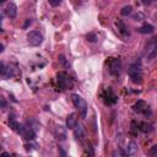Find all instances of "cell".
Returning a JSON list of instances; mask_svg holds the SVG:
<instances>
[{
	"instance_id": "cell-18",
	"label": "cell",
	"mask_w": 157,
	"mask_h": 157,
	"mask_svg": "<svg viewBox=\"0 0 157 157\" xmlns=\"http://www.w3.org/2000/svg\"><path fill=\"white\" fill-rule=\"evenodd\" d=\"M9 125H10V128H11L12 130H15V132H19V129H20V127H21V124L17 123L14 118L9 119Z\"/></svg>"
},
{
	"instance_id": "cell-23",
	"label": "cell",
	"mask_w": 157,
	"mask_h": 157,
	"mask_svg": "<svg viewBox=\"0 0 157 157\" xmlns=\"http://www.w3.org/2000/svg\"><path fill=\"white\" fill-rule=\"evenodd\" d=\"M134 20H135V21H141V20H144V14H141V12L136 14V15L134 16Z\"/></svg>"
},
{
	"instance_id": "cell-27",
	"label": "cell",
	"mask_w": 157,
	"mask_h": 157,
	"mask_svg": "<svg viewBox=\"0 0 157 157\" xmlns=\"http://www.w3.org/2000/svg\"><path fill=\"white\" fill-rule=\"evenodd\" d=\"M5 108H6V102H5V98H1V109L4 111Z\"/></svg>"
},
{
	"instance_id": "cell-10",
	"label": "cell",
	"mask_w": 157,
	"mask_h": 157,
	"mask_svg": "<svg viewBox=\"0 0 157 157\" xmlns=\"http://www.w3.org/2000/svg\"><path fill=\"white\" fill-rule=\"evenodd\" d=\"M54 134H55V138L58 140H65L66 139V130H65V128H63L61 125L55 127Z\"/></svg>"
},
{
	"instance_id": "cell-22",
	"label": "cell",
	"mask_w": 157,
	"mask_h": 157,
	"mask_svg": "<svg viewBox=\"0 0 157 157\" xmlns=\"http://www.w3.org/2000/svg\"><path fill=\"white\" fill-rule=\"evenodd\" d=\"M48 1L52 6H59V5L61 4V0H48Z\"/></svg>"
},
{
	"instance_id": "cell-11",
	"label": "cell",
	"mask_w": 157,
	"mask_h": 157,
	"mask_svg": "<svg viewBox=\"0 0 157 157\" xmlns=\"http://www.w3.org/2000/svg\"><path fill=\"white\" fill-rule=\"evenodd\" d=\"M5 12H6V15H8L10 19H14L17 15V6L15 4H12V3L9 4L8 8L5 9Z\"/></svg>"
},
{
	"instance_id": "cell-16",
	"label": "cell",
	"mask_w": 157,
	"mask_h": 157,
	"mask_svg": "<svg viewBox=\"0 0 157 157\" xmlns=\"http://www.w3.org/2000/svg\"><path fill=\"white\" fill-rule=\"evenodd\" d=\"M145 108H146V103L144 101H141V99H140V101H138L133 106V109H134L135 112H144Z\"/></svg>"
},
{
	"instance_id": "cell-28",
	"label": "cell",
	"mask_w": 157,
	"mask_h": 157,
	"mask_svg": "<svg viewBox=\"0 0 157 157\" xmlns=\"http://www.w3.org/2000/svg\"><path fill=\"white\" fill-rule=\"evenodd\" d=\"M152 1H154V0H143V3H144L145 5H150Z\"/></svg>"
},
{
	"instance_id": "cell-15",
	"label": "cell",
	"mask_w": 157,
	"mask_h": 157,
	"mask_svg": "<svg viewBox=\"0 0 157 157\" xmlns=\"http://www.w3.org/2000/svg\"><path fill=\"white\" fill-rule=\"evenodd\" d=\"M116 25H117V27H118V30H119V32L122 33V34H124V36L129 34V32H128V28H127V26H125V23L123 22L122 20H118L117 22H116Z\"/></svg>"
},
{
	"instance_id": "cell-17",
	"label": "cell",
	"mask_w": 157,
	"mask_h": 157,
	"mask_svg": "<svg viewBox=\"0 0 157 157\" xmlns=\"http://www.w3.org/2000/svg\"><path fill=\"white\" fill-rule=\"evenodd\" d=\"M136 152H138V145L135 144L134 141H132V143H129L127 154H128V155H135Z\"/></svg>"
},
{
	"instance_id": "cell-31",
	"label": "cell",
	"mask_w": 157,
	"mask_h": 157,
	"mask_svg": "<svg viewBox=\"0 0 157 157\" xmlns=\"http://www.w3.org/2000/svg\"><path fill=\"white\" fill-rule=\"evenodd\" d=\"M156 17H157V15H156Z\"/></svg>"
},
{
	"instance_id": "cell-4",
	"label": "cell",
	"mask_w": 157,
	"mask_h": 157,
	"mask_svg": "<svg viewBox=\"0 0 157 157\" xmlns=\"http://www.w3.org/2000/svg\"><path fill=\"white\" fill-rule=\"evenodd\" d=\"M129 75H130V78L134 83H140L143 82V74H141V66L135 64V65H132L129 69Z\"/></svg>"
},
{
	"instance_id": "cell-25",
	"label": "cell",
	"mask_w": 157,
	"mask_h": 157,
	"mask_svg": "<svg viewBox=\"0 0 157 157\" xmlns=\"http://www.w3.org/2000/svg\"><path fill=\"white\" fill-rule=\"evenodd\" d=\"M31 23H32V20H31V19H27V20L25 21V23H23V28H27V27H30Z\"/></svg>"
},
{
	"instance_id": "cell-12",
	"label": "cell",
	"mask_w": 157,
	"mask_h": 157,
	"mask_svg": "<svg viewBox=\"0 0 157 157\" xmlns=\"http://www.w3.org/2000/svg\"><path fill=\"white\" fill-rule=\"evenodd\" d=\"M154 31H155V27L152 25H150V23H145L139 28V32L141 34H151Z\"/></svg>"
},
{
	"instance_id": "cell-20",
	"label": "cell",
	"mask_w": 157,
	"mask_h": 157,
	"mask_svg": "<svg viewBox=\"0 0 157 157\" xmlns=\"http://www.w3.org/2000/svg\"><path fill=\"white\" fill-rule=\"evenodd\" d=\"M86 39L88 42H91V43H95V42H97V34L93 33V32L88 33V34H86Z\"/></svg>"
},
{
	"instance_id": "cell-21",
	"label": "cell",
	"mask_w": 157,
	"mask_h": 157,
	"mask_svg": "<svg viewBox=\"0 0 157 157\" xmlns=\"http://www.w3.org/2000/svg\"><path fill=\"white\" fill-rule=\"evenodd\" d=\"M59 61L61 63V65L64 66V67H70V64L66 61V59H65L64 55H59Z\"/></svg>"
},
{
	"instance_id": "cell-14",
	"label": "cell",
	"mask_w": 157,
	"mask_h": 157,
	"mask_svg": "<svg viewBox=\"0 0 157 157\" xmlns=\"http://www.w3.org/2000/svg\"><path fill=\"white\" fill-rule=\"evenodd\" d=\"M139 129L141 130L143 133H151L154 130V127L151 125L150 123H146V122H143L139 124Z\"/></svg>"
},
{
	"instance_id": "cell-5",
	"label": "cell",
	"mask_w": 157,
	"mask_h": 157,
	"mask_svg": "<svg viewBox=\"0 0 157 157\" xmlns=\"http://www.w3.org/2000/svg\"><path fill=\"white\" fill-rule=\"evenodd\" d=\"M27 41L31 45L37 47L43 42V34H42L41 32H38V31H31V32L27 34Z\"/></svg>"
},
{
	"instance_id": "cell-24",
	"label": "cell",
	"mask_w": 157,
	"mask_h": 157,
	"mask_svg": "<svg viewBox=\"0 0 157 157\" xmlns=\"http://www.w3.org/2000/svg\"><path fill=\"white\" fill-rule=\"evenodd\" d=\"M150 155H151V156H156V155H157V145H155V146H152V147H151Z\"/></svg>"
},
{
	"instance_id": "cell-6",
	"label": "cell",
	"mask_w": 157,
	"mask_h": 157,
	"mask_svg": "<svg viewBox=\"0 0 157 157\" xmlns=\"http://www.w3.org/2000/svg\"><path fill=\"white\" fill-rule=\"evenodd\" d=\"M122 69V61L119 58H111L109 60V72L112 75H118Z\"/></svg>"
},
{
	"instance_id": "cell-7",
	"label": "cell",
	"mask_w": 157,
	"mask_h": 157,
	"mask_svg": "<svg viewBox=\"0 0 157 157\" xmlns=\"http://www.w3.org/2000/svg\"><path fill=\"white\" fill-rule=\"evenodd\" d=\"M17 133H20L21 135H22L25 140H30V141H31V140H33V139H34V136H36V132H34V129H32L31 127H30V128H25L23 125H21Z\"/></svg>"
},
{
	"instance_id": "cell-13",
	"label": "cell",
	"mask_w": 157,
	"mask_h": 157,
	"mask_svg": "<svg viewBox=\"0 0 157 157\" xmlns=\"http://www.w3.org/2000/svg\"><path fill=\"white\" fill-rule=\"evenodd\" d=\"M74 134L77 140L83 139V136H85V130H83V127L81 124H76V127L74 128Z\"/></svg>"
},
{
	"instance_id": "cell-29",
	"label": "cell",
	"mask_w": 157,
	"mask_h": 157,
	"mask_svg": "<svg viewBox=\"0 0 157 157\" xmlns=\"http://www.w3.org/2000/svg\"><path fill=\"white\" fill-rule=\"evenodd\" d=\"M0 52H1V53L4 52V44H0Z\"/></svg>"
},
{
	"instance_id": "cell-8",
	"label": "cell",
	"mask_w": 157,
	"mask_h": 157,
	"mask_svg": "<svg viewBox=\"0 0 157 157\" xmlns=\"http://www.w3.org/2000/svg\"><path fill=\"white\" fill-rule=\"evenodd\" d=\"M103 98H104V103L106 104H113V103L117 102V97H116V95L113 93V91L111 90V88H108V90L104 92Z\"/></svg>"
},
{
	"instance_id": "cell-26",
	"label": "cell",
	"mask_w": 157,
	"mask_h": 157,
	"mask_svg": "<svg viewBox=\"0 0 157 157\" xmlns=\"http://www.w3.org/2000/svg\"><path fill=\"white\" fill-rule=\"evenodd\" d=\"M25 147H26V150H27V151H30V150H32L33 147H36V145H30V144H27V145H25Z\"/></svg>"
},
{
	"instance_id": "cell-30",
	"label": "cell",
	"mask_w": 157,
	"mask_h": 157,
	"mask_svg": "<svg viewBox=\"0 0 157 157\" xmlns=\"http://www.w3.org/2000/svg\"><path fill=\"white\" fill-rule=\"evenodd\" d=\"M5 1H6V0H0V3H1V4H4Z\"/></svg>"
},
{
	"instance_id": "cell-19",
	"label": "cell",
	"mask_w": 157,
	"mask_h": 157,
	"mask_svg": "<svg viewBox=\"0 0 157 157\" xmlns=\"http://www.w3.org/2000/svg\"><path fill=\"white\" fill-rule=\"evenodd\" d=\"M132 12H133V8L130 6V5L124 6L122 10H120V15H122V16H128V15H130Z\"/></svg>"
},
{
	"instance_id": "cell-1",
	"label": "cell",
	"mask_w": 157,
	"mask_h": 157,
	"mask_svg": "<svg viewBox=\"0 0 157 157\" xmlns=\"http://www.w3.org/2000/svg\"><path fill=\"white\" fill-rule=\"evenodd\" d=\"M56 81H58V85L63 88V90H71L74 87V82L69 77V75L66 72H58L56 75Z\"/></svg>"
},
{
	"instance_id": "cell-9",
	"label": "cell",
	"mask_w": 157,
	"mask_h": 157,
	"mask_svg": "<svg viewBox=\"0 0 157 157\" xmlns=\"http://www.w3.org/2000/svg\"><path fill=\"white\" fill-rule=\"evenodd\" d=\"M76 124H77L76 114H75V113L69 114V116H67V118H66V128H67V129L74 130V128L76 127Z\"/></svg>"
},
{
	"instance_id": "cell-2",
	"label": "cell",
	"mask_w": 157,
	"mask_h": 157,
	"mask_svg": "<svg viewBox=\"0 0 157 157\" xmlns=\"http://www.w3.org/2000/svg\"><path fill=\"white\" fill-rule=\"evenodd\" d=\"M71 101H72V103H74L75 108L78 109V112H81L82 117H85L86 116V111H87V104L85 102V99H83L81 96L74 93V95H71Z\"/></svg>"
},
{
	"instance_id": "cell-3",
	"label": "cell",
	"mask_w": 157,
	"mask_h": 157,
	"mask_svg": "<svg viewBox=\"0 0 157 157\" xmlns=\"http://www.w3.org/2000/svg\"><path fill=\"white\" fill-rule=\"evenodd\" d=\"M146 56L149 60H154L157 56V37L151 38L146 44Z\"/></svg>"
}]
</instances>
